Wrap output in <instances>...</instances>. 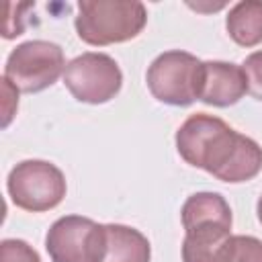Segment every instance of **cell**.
<instances>
[{
  "instance_id": "obj_1",
  "label": "cell",
  "mask_w": 262,
  "mask_h": 262,
  "mask_svg": "<svg viewBox=\"0 0 262 262\" xmlns=\"http://www.w3.org/2000/svg\"><path fill=\"white\" fill-rule=\"evenodd\" d=\"M180 158L221 182H248L262 170V147L231 129L223 119L194 113L176 131Z\"/></svg>"
},
{
  "instance_id": "obj_2",
  "label": "cell",
  "mask_w": 262,
  "mask_h": 262,
  "mask_svg": "<svg viewBox=\"0 0 262 262\" xmlns=\"http://www.w3.org/2000/svg\"><path fill=\"white\" fill-rule=\"evenodd\" d=\"M182 262H223L231 242V209L219 192H194L182 209Z\"/></svg>"
},
{
  "instance_id": "obj_3",
  "label": "cell",
  "mask_w": 262,
  "mask_h": 262,
  "mask_svg": "<svg viewBox=\"0 0 262 262\" xmlns=\"http://www.w3.org/2000/svg\"><path fill=\"white\" fill-rule=\"evenodd\" d=\"M147 23V10L137 0H80L74 20L78 37L94 47L135 39Z\"/></svg>"
},
{
  "instance_id": "obj_4",
  "label": "cell",
  "mask_w": 262,
  "mask_h": 262,
  "mask_svg": "<svg viewBox=\"0 0 262 262\" xmlns=\"http://www.w3.org/2000/svg\"><path fill=\"white\" fill-rule=\"evenodd\" d=\"M6 190L10 201L31 213H43L55 209L68 190L63 172L45 160H23L6 178Z\"/></svg>"
},
{
  "instance_id": "obj_5",
  "label": "cell",
  "mask_w": 262,
  "mask_h": 262,
  "mask_svg": "<svg viewBox=\"0 0 262 262\" xmlns=\"http://www.w3.org/2000/svg\"><path fill=\"white\" fill-rule=\"evenodd\" d=\"M203 61L180 49L160 53L147 68L145 82L151 96L170 106H188L199 100Z\"/></svg>"
},
{
  "instance_id": "obj_6",
  "label": "cell",
  "mask_w": 262,
  "mask_h": 262,
  "mask_svg": "<svg viewBox=\"0 0 262 262\" xmlns=\"http://www.w3.org/2000/svg\"><path fill=\"white\" fill-rule=\"evenodd\" d=\"M63 49L57 43L33 39L16 45L4 66V78L20 92H41L57 82L66 70Z\"/></svg>"
},
{
  "instance_id": "obj_7",
  "label": "cell",
  "mask_w": 262,
  "mask_h": 262,
  "mask_svg": "<svg viewBox=\"0 0 262 262\" xmlns=\"http://www.w3.org/2000/svg\"><path fill=\"white\" fill-rule=\"evenodd\" d=\"M104 244V225L82 215L59 217L45 235L51 262H102Z\"/></svg>"
},
{
  "instance_id": "obj_8",
  "label": "cell",
  "mask_w": 262,
  "mask_h": 262,
  "mask_svg": "<svg viewBox=\"0 0 262 262\" xmlns=\"http://www.w3.org/2000/svg\"><path fill=\"white\" fill-rule=\"evenodd\" d=\"M63 84L72 96L86 104H102L115 98L123 86L119 63L106 53H82L68 61Z\"/></svg>"
},
{
  "instance_id": "obj_9",
  "label": "cell",
  "mask_w": 262,
  "mask_h": 262,
  "mask_svg": "<svg viewBox=\"0 0 262 262\" xmlns=\"http://www.w3.org/2000/svg\"><path fill=\"white\" fill-rule=\"evenodd\" d=\"M248 92L244 68L231 61H203L199 100L209 106H231Z\"/></svg>"
},
{
  "instance_id": "obj_10",
  "label": "cell",
  "mask_w": 262,
  "mask_h": 262,
  "mask_svg": "<svg viewBox=\"0 0 262 262\" xmlns=\"http://www.w3.org/2000/svg\"><path fill=\"white\" fill-rule=\"evenodd\" d=\"M104 235L106 244L102 262H149L151 246L139 229L121 223H106Z\"/></svg>"
},
{
  "instance_id": "obj_11",
  "label": "cell",
  "mask_w": 262,
  "mask_h": 262,
  "mask_svg": "<svg viewBox=\"0 0 262 262\" xmlns=\"http://www.w3.org/2000/svg\"><path fill=\"white\" fill-rule=\"evenodd\" d=\"M225 29L239 47H256L262 43V0H242L233 4L225 16Z\"/></svg>"
},
{
  "instance_id": "obj_12",
  "label": "cell",
  "mask_w": 262,
  "mask_h": 262,
  "mask_svg": "<svg viewBox=\"0 0 262 262\" xmlns=\"http://www.w3.org/2000/svg\"><path fill=\"white\" fill-rule=\"evenodd\" d=\"M223 262H262V239L254 235H231Z\"/></svg>"
},
{
  "instance_id": "obj_13",
  "label": "cell",
  "mask_w": 262,
  "mask_h": 262,
  "mask_svg": "<svg viewBox=\"0 0 262 262\" xmlns=\"http://www.w3.org/2000/svg\"><path fill=\"white\" fill-rule=\"evenodd\" d=\"M0 262H41V258L25 239H2Z\"/></svg>"
},
{
  "instance_id": "obj_14",
  "label": "cell",
  "mask_w": 262,
  "mask_h": 262,
  "mask_svg": "<svg viewBox=\"0 0 262 262\" xmlns=\"http://www.w3.org/2000/svg\"><path fill=\"white\" fill-rule=\"evenodd\" d=\"M242 68L248 80V94L256 100H262V51L250 53Z\"/></svg>"
},
{
  "instance_id": "obj_15",
  "label": "cell",
  "mask_w": 262,
  "mask_h": 262,
  "mask_svg": "<svg viewBox=\"0 0 262 262\" xmlns=\"http://www.w3.org/2000/svg\"><path fill=\"white\" fill-rule=\"evenodd\" d=\"M2 90H4V119H2V127H8L10 119L16 113V106H18V88L10 80L2 78Z\"/></svg>"
},
{
  "instance_id": "obj_16",
  "label": "cell",
  "mask_w": 262,
  "mask_h": 262,
  "mask_svg": "<svg viewBox=\"0 0 262 262\" xmlns=\"http://www.w3.org/2000/svg\"><path fill=\"white\" fill-rule=\"evenodd\" d=\"M256 213H258V221L262 223V194H260V199H258V205H256Z\"/></svg>"
}]
</instances>
